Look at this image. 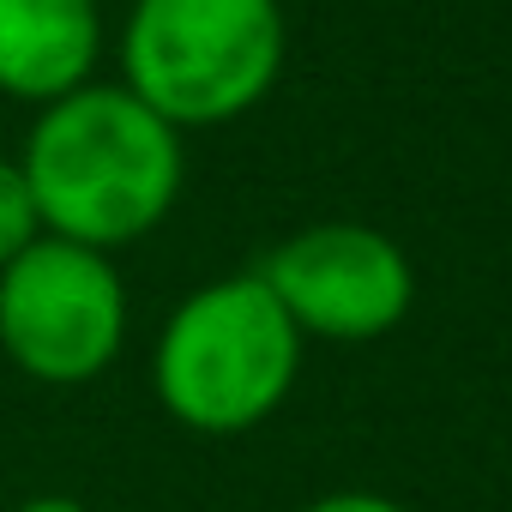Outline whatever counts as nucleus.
Wrapping results in <instances>:
<instances>
[{
  "instance_id": "7ed1b4c3",
  "label": "nucleus",
  "mask_w": 512,
  "mask_h": 512,
  "mask_svg": "<svg viewBox=\"0 0 512 512\" xmlns=\"http://www.w3.org/2000/svg\"><path fill=\"white\" fill-rule=\"evenodd\" d=\"M278 73V0H133L121 31V85L175 133L247 115Z\"/></svg>"
},
{
  "instance_id": "f03ea898",
  "label": "nucleus",
  "mask_w": 512,
  "mask_h": 512,
  "mask_svg": "<svg viewBox=\"0 0 512 512\" xmlns=\"http://www.w3.org/2000/svg\"><path fill=\"white\" fill-rule=\"evenodd\" d=\"M302 374V332L260 272L199 284L157 332L151 392L187 434H247L284 410Z\"/></svg>"
},
{
  "instance_id": "f257e3e1",
  "label": "nucleus",
  "mask_w": 512,
  "mask_h": 512,
  "mask_svg": "<svg viewBox=\"0 0 512 512\" xmlns=\"http://www.w3.org/2000/svg\"><path fill=\"white\" fill-rule=\"evenodd\" d=\"M43 235L115 253L151 235L181 199V133L151 115L127 85H79L43 103L25 151L13 157Z\"/></svg>"
},
{
  "instance_id": "0eeeda50",
  "label": "nucleus",
  "mask_w": 512,
  "mask_h": 512,
  "mask_svg": "<svg viewBox=\"0 0 512 512\" xmlns=\"http://www.w3.org/2000/svg\"><path fill=\"white\" fill-rule=\"evenodd\" d=\"M37 235H43V223H37L31 187H25V175H19L13 157H0V272H7Z\"/></svg>"
},
{
  "instance_id": "6e6552de",
  "label": "nucleus",
  "mask_w": 512,
  "mask_h": 512,
  "mask_svg": "<svg viewBox=\"0 0 512 512\" xmlns=\"http://www.w3.org/2000/svg\"><path fill=\"white\" fill-rule=\"evenodd\" d=\"M302 512H410V506H398L392 494H374V488H332V494L308 500Z\"/></svg>"
},
{
  "instance_id": "20e7f679",
  "label": "nucleus",
  "mask_w": 512,
  "mask_h": 512,
  "mask_svg": "<svg viewBox=\"0 0 512 512\" xmlns=\"http://www.w3.org/2000/svg\"><path fill=\"white\" fill-rule=\"evenodd\" d=\"M127 344V284L109 253L37 235L0 272V356L37 386H85Z\"/></svg>"
},
{
  "instance_id": "423d86ee",
  "label": "nucleus",
  "mask_w": 512,
  "mask_h": 512,
  "mask_svg": "<svg viewBox=\"0 0 512 512\" xmlns=\"http://www.w3.org/2000/svg\"><path fill=\"white\" fill-rule=\"evenodd\" d=\"M103 55L97 0H0V97L61 103Z\"/></svg>"
},
{
  "instance_id": "1a4fd4ad",
  "label": "nucleus",
  "mask_w": 512,
  "mask_h": 512,
  "mask_svg": "<svg viewBox=\"0 0 512 512\" xmlns=\"http://www.w3.org/2000/svg\"><path fill=\"white\" fill-rule=\"evenodd\" d=\"M13 512H91V506L73 500V494H31V500H19Z\"/></svg>"
},
{
  "instance_id": "39448f33",
  "label": "nucleus",
  "mask_w": 512,
  "mask_h": 512,
  "mask_svg": "<svg viewBox=\"0 0 512 512\" xmlns=\"http://www.w3.org/2000/svg\"><path fill=\"white\" fill-rule=\"evenodd\" d=\"M290 326L326 344H374L404 326L416 302L410 253L374 223H308L278 241L260 266Z\"/></svg>"
}]
</instances>
